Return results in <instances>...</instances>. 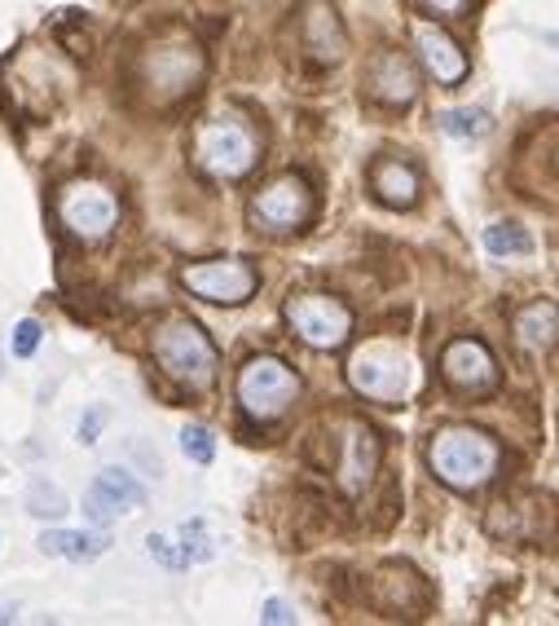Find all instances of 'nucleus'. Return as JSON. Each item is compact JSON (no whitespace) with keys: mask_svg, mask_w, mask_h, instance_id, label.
<instances>
[{"mask_svg":"<svg viewBox=\"0 0 559 626\" xmlns=\"http://www.w3.org/2000/svg\"><path fill=\"white\" fill-rule=\"evenodd\" d=\"M97 485H101L106 494H116L120 507H146V490H142L129 472H120V468H101V472H97Z\"/></svg>","mask_w":559,"mask_h":626,"instance_id":"nucleus-20","label":"nucleus"},{"mask_svg":"<svg viewBox=\"0 0 559 626\" xmlns=\"http://www.w3.org/2000/svg\"><path fill=\"white\" fill-rule=\"evenodd\" d=\"M27 511L58 520V516H66V511H71V503H66V494H62L53 481H32V490H27Z\"/></svg>","mask_w":559,"mask_h":626,"instance_id":"nucleus-21","label":"nucleus"},{"mask_svg":"<svg viewBox=\"0 0 559 626\" xmlns=\"http://www.w3.org/2000/svg\"><path fill=\"white\" fill-rule=\"evenodd\" d=\"M194 151H198V164L211 177H226V181L247 177L256 168V159H260L256 133L243 120H234V116H216L211 124H203Z\"/></svg>","mask_w":559,"mask_h":626,"instance_id":"nucleus-3","label":"nucleus"},{"mask_svg":"<svg viewBox=\"0 0 559 626\" xmlns=\"http://www.w3.org/2000/svg\"><path fill=\"white\" fill-rule=\"evenodd\" d=\"M414 45H418V58H423V67L436 75V84H463L467 80V53L445 36L440 27H432V23H418L414 27Z\"/></svg>","mask_w":559,"mask_h":626,"instance_id":"nucleus-12","label":"nucleus"},{"mask_svg":"<svg viewBox=\"0 0 559 626\" xmlns=\"http://www.w3.org/2000/svg\"><path fill=\"white\" fill-rule=\"evenodd\" d=\"M146 84L159 97H177L185 88H194V80L203 75V53L194 45H159L146 53Z\"/></svg>","mask_w":559,"mask_h":626,"instance_id":"nucleus-10","label":"nucleus"},{"mask_svg":"<svg viewBox=\"0 0 559 626\" xmlns=\"http://www.w3.org/2000/svg\"><path fill=\"white\" fill-rule=\"evenodd\" d=\"M485 248H489V256H498V261H507V256H528L533 252V239L520 230V226H489L485 230Z\"/></svg>","mask_w":559,"mask_h":626,"instance_id":"nucleus-19","label":"nucleus"},{"mask_svg":"<svg viewBox=\"0 0 559 626\" xmlns=\"http://www.w3.org/2000/svg\"><path fill=\"white\" fill-rule=\"evenodd\" d=\"M252 217H256V226L278 230V234H282V230H300V226L313 217V190H308V181L295 177V172L269 181V185L256 194V203H252Z\"/></svg>","mask_w":559,"mask_h":626,"instance_id":"nucleus-9","label":"nucleus"},{"mask_svg":"<svg viewBox=\"0 0 559 626\" xmlns=\"http://www.w3.org/2000/svg\"><path fill=\"white\" fill-rule=\"evenodd\" d=\"M181 282H185L198 300H211V304H243V300L256 296L260 274H256L252 261L226 256V261H198V265H185V269H181Z\"/></svg>","mask_w":559,"mask_h":626,"instance_id":"nucleus-7","label":"nucleus"},{"mask_svg":"<svg viewBox=\"0 0 559 626\" xmlns=\"http://www.w3.org/2000/svg\"><path fill=\"white\" fill-rule=\"evenodd\" d=\"M366 88H370V97L384 101V107H410L414 93H418V80L401 53H379L366 71Z\"/></svg>","mask_w":559,"mask_h":626,"instance_id":"nucleus-13","label":"nucleus"},{"mask_svg":"<svg viewBox=\"0 0 559 626\" xmlns=\"http://www.w3.org/2000/svg\"><path fill=\"white\" fill-rule=\"evenodd\" d=\"M375 464H379V442H375V433H370V429H353V433H349V446H344V459H340V485H344L349 494H362L366 481H370V472H375Z\"/></svg>","mask_w":559,"mask_h":626,"instance_id":"nucleus-14","label":"nucleus"},{"mask_svg":"<svg viewBox=\"0 0 559 626\" xmlns=\"http://www.w3.org/2000/svg\"><path fill=\"white\" fill-rule=\"evenodd\" d=\"M498 459H502L498 442L481 429H445L432 437V450H427L432 472L454 490H481L485 481H494Z\"/></svg>","mask_w":559,"mask_h":626,"instance_id":"nucleus-1","label":"nucleus"},{"mask_svg":"<svg viewBox=\"0 0 559 626\" xmlns=\"http://www.w3.org/2000/svg\"><path fill=\"white\" fill-rule=\"evenodd\" d=\"M155 358L185 388H207L216 380V349L203 336V327L190 318H177V323L155 332Z\"/></svg>","mask_w":559,"mask_h":626,"instance_id":"nucleus-2","label":"nucleus"},{"mask_svg":"<svg viewBox=\"0 0 559 626\" xmlns=\"http://www.w3.org/2000/svg\"><path fill=\"white\" fill-rule=\"evenodd\" d=\"M555 332H559V309L550 300H533L515 318V340L528 353H546L555 345Z\"/></svg>","mask_w":559,"mask_h":626,"instance_id":"nucleus-16","label":"nucleus"},{"mask_svg":"<svg viewBox=\"0 0 559 626\" xmlns=\"http://www.w3.org/2000/svg\"><path fill=\"white\" fill-rule=\"evenodd\" d=\"M101 424H106V406H88V410L80 414V429H75V437H80L84 446H93V442L101 437Z\"/></svg>","mask_w":559,"mask_h":626,"instance_id":"nucleus-28","label":"nucleus"},{"mask_svg":"<svg viewBox=\"0 0 559 626\" xmlns=\"http://www.w3.org/2000/svg\"><path fill=\"white\" fill-rule=\"evenodd\" d=\"M181 450H185V459H194L198 468H207V464L216 459V442H211V433H207L203 424H185V429H181Z\"/></svg>","mask_w":559,"mask_h":626,"instance_id":"nucleus-25","label":"nucleus"},{"mask_svg":"<svg viewBox=\"0 0 559 626\" xmlns=\"http://www.w3.org/2000/svg\"><path fill=\"white\" fill-rule=\"evenodd\" d=\"M300 397V380L287 362L278 358H252L239 371V401L252 420H278L287 414V406Z\"/></svg>","mask_w":559,"mask_h":626,"instance_id":"nucleus-4","label":"nucleus"},{"mask_svg":"<svg viewBox=\"0 0 559 626\" xmlns=\"http://www.w3.org/2000/svg\"><path fill=\"white\" fill-rule=\"evenodd\" d=\"M370 185L375 194L388 203V207H410L418 198V177L414 168H405L401 159H379L375 172H370Z\"/></svg>","mask_w":559,"mask_h":626,"instance_id":"nucleus-17","label":"nucleus"},{"mask_svg":"<svg viewBox=\"0 0 559 626\" xmlns=\"http://www.w3.org/2000/svg\"><path fill=\"white\" fill-rule=\"evenodd\" d=\"M440 371H445V380H450V388L472 393V397L489 393L498 384V366H494V358L481 340H454L440 358Z\"/></svg>","mask_w":559,"mask_h":626,"instance_id":"nucleus-11","label":"nucleus"},{"mask_svg":"<svg viewBox=\"0 0 559 626\" xmlns=\"http://www.w3.org/2000/svg\"><path fill=\"white\" fill-rule=\"evenodd\" d=\"M124 507H120V498L116 494H106L97 481L88 485V494H84V516L93 520V526H110V520H116Z\"/></svg>","mask_w":559,"mask_h":626,"instance_id":"nucleus-24","label":"nucleus"},{"mask_svg":"<svg viewBox=\"0 0 559 626\" xmlns=\"http://www.w3.org/2000/svg\"><path fill=\"white\" fill-rule=\"evenodd\" d=\"M265 622H274V626H287V622H295V613L282 604V600H265V613H260Z\"/></svg>","mask_w":559,"mask_h":626,"instance_id":"nucleus-29","label":"nucleus"},{"mask_svg":"<svg viewBox=\"0 0 559 626\" xmlns=\"http://www.w3.org/2000/svg\"><path fill=\"white\" fill-rule=\"evenodd\" d=\"M304 45H308L317 58H326V62H335V58L344 53V27H340V19H335V10L313 5V10L304 14Z\"/></svg>","mask_w":559,"mask_h":626,"instance_id":"nucleus-18","label":"nucleus"},{"mask_svg":"<svg viewBox=\"0 0 559 626\" xmlns=\"http://www.w3.org/2000/svg\"><path fill=\"white\" fill-rule=\"evenodd\" d=\"M58 217H62V226L75 239L101 243L110 230L120 226V203H116V194H110L106 185H97V181H75L58 198Z\"/></svg>","mask_w":559,"mask_h":626,"instance_id":"nucleus-6","label":"nucleus"},{"mask_svg":"<svg viewBox=\"0 0 559 626\" xmlns=\"http://www.w3.org/2000/svg\"><path fill=\"white\" fill-rule=\"evenodd\" d=\"M177 539H181V552H185V561H190V565H198V561H211V556H216V543H211V534H207V526H203L198 516H194V520H185Z\"/></svg>","mask_w":559,"mask_h":626,"instance_id":"nucleus-22","label":"nucleus"},{"mask_svg":"<svg viewBox=\"0 0 559 626\" xmlns=\"http://www.w3.org/2000/svg\"><path fill=\"white\" fill-rule=\"evenodd\" d=\"M40 552H45V556L75 561V565H88V561H97L101 552H110V534H106V530H97V534H84V530H45V534H40Z\"/></svg>","mask_w":559,"mask_h":626,"instance_id":"nucleus-15","label":"nucleus"},{"mask_svg":"<svg viewBox=\"0 0 559 626\" xmlns=\"http://www.w3.org/2000/svg\"><path fill=\"white\" fill-rule=\"evenodd\" d=\"M440 129L450 137H485L494 129V120L485 111H445L440 116Z\"/></svg>","mask_w":559,"mask_h":626,"instance_id":"nucleus-23","label":"nucleus"},{"mask_svg":"<svg viewBox=\"0 0 559 626\" xmlns=\"http://www.w3.org/2000/svg\"><path fill=\"white\" fill-rule=\"evenodd\" d=\"M40 336H45V327H40L36 318H23V323L10 332V353H14V358H32V353L40 349Z\"/></svg>","mask_w":559,"mask_h":626,"instance_id":"nucleus-27","label":"nucleus"},{"mask_svg":"<svg viewBox=\"0 0 559 626\" xmlns=\"http://www.w3.org/2000/svg\"><path fill=\"white\" fill-rule=\"evenodd\" d=\"M349 380H353L357 393H366L375 401H401L405 388H410V362L392 345H366V349L353 353Z\"/></svg>","mask_w":559,"mask_h":626,"instance_id":"nucleus-8","label":"nucleus"},{"mask_svg":"<svg viewBox=\"0 0 559 626\" xmlns=\"http://www.w3.org/2000/svg\"><path fill=\"white\" fill-rule=\"evenodd\" d=\"M287 323L308 349H340L353 332V313L335 296H291L287 300Z\"/></svg>","mask_w":559,"mask_h":626,"instance_id":"nucleus-5","label":"nucleus"},{"mask_svg":"<svg viewBox=\"0 0 559 626\" xmlns=\"http://www.w3.org/2000/svg\"><path fill=\"white\" fill-rule=\"evenodd\" d=\"M146 552H150V561H159L163 569H190V561H185V552H181V543H172L168 534H150L146 539Z\"/></svg>","mask_w":559,"mask_h":626,"instance_id":"nucleus-26","label":"nucleus"},{"mask_svg":"<svg viewBox=\"0 0 559 626\" xmlns=\"http://www.w3.org/2000/svg\"><path fill=\"white\" fill-rule=\"evenodd\" d=\"M423 5H427V10H440V14H459L467 0H423Z\"/></svg>","mask_w":559,"mask_h":626,"instance_id":"nucleus-30","label":"nucleus"}]
</instances>
